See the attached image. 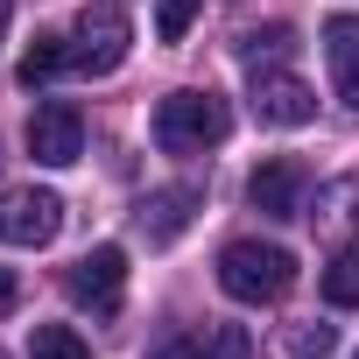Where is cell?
I'll list each match as a JSON object with an SVG mask.
<instances>
[{"label": "cell", "instance_id": "12", "mask_svg": "<svg viewBox=\"0 0 359 359\" xmlns=\"http://www.w3.org/2000/svg\"><path fill=\"white\" fill-rule=\"evenodd\" d=\"M324 303L331 310H352L359 303V247H338L324 261Z\"/></svg>", "mask_w": 359, "mask_h": 359}, {"label": "cell", "instance_id": "4", "mask_svg": "<svg viewBox=\"0 0 359 359\" xmlns=\"http://www.w3.org/2000/svg\"><path fill=\"white\" fill-rule=\"evenodd\" d=\"M64 296H71L78 310H92V317H113L120 296H127V254H120V247H92V254H78L71 275H64Z\"/></svg>", "mask_w": 359, "mask_h": 359}, {"label": "cell", "instance_id": "18", "mask_svg": "<svg viewBox=\"0 0 359 359\" xmlns=\"http://www.w3.org/2000/svg\"><path fill=\"white\" fill-rule=\"evenodd\" d=\"M148 359H205V338H162Z\"/></svg>", "mask_w": 359, "mask_h": 359}, {"label": "cell", "instance_id": "13", "mask_svg": "<svg viewBox=\"0 0 359 359\" xmlns=\"http://www.w3.org/2000/svg\"><path fill=\"white\" fill-rule=\"evenodd\" d=\"M289 50H296V36H289L282 22H275V29H247V36H240L247 71H268V64H275V57H289Z\"/></svg>", "mask_w": 359, "mask_h": 359}, {"label": "cell", "instance_id": "8", "mask_svg": "<svg viewBox=\"0 0 359 359\" xmlns=\"http://www.w3.org/2000/svg\"><path fill=\"white\" fill-rule=\"evenodd\" d=\"M198 205H205L198 184H169V191H148V198L134 205V226H141L148 247H169V240H184V226L198 219Z\"/></svg>", "mask_w": 359, "mask_h": 359}, {"label": "cell", "instance_id": "10", "mask_svg": "<svg viewBox=\"0 0 359 359\" xmlns=\"http://www.w3.org/2000/svg\"><path fill=\"white\" fill-rule=\"evenodd\" d=\"M324 64L345 106H359V15H331L324 22Z\"/></svg>", "mask_w": 359, "mask_h": 359}, {"label": "cell", "instance_id": "3", "mask_svg": "<svg viewBox=\"0 0 359 359\" xmlns=\"http://www.w3.org/2000/svg\"><path fill=\"white\" fill-rule=\"evenodd\" d=\"M127 43H134L127 15L113 8V0H92V8L78 15V29H71V71L106 78V71H120V64H127Z\"/></svg>", "mask_w": 359, "mask_h": 359}, {"label": "cell", "instance_id": "15", "mask_svg": "<svg viewBox=\"0 0 359 359\" xmlns=\"http://www.w3.org/2000/svg\"><path fill=\"white\" fill-rule=\"evenodd\" d=\"M198 8H205V0H162V8H155V36L162 43H184L191 22H198Z\"/></svg>", "mask_w": 359, "mask_h": 359}, {"label": "cell", "instance_id": "19", "mask_svg": "<svg viewBox=\"0 0 359 359\" xmlns=\"http://www.w3.org/2000/svg\"><path fill=\"white\" fill-rule=\"evenodd\" d=\"M15 303H22V282H15V268H0V317H8Z\"/></svg>", "mask_w": 359, "mask_h": 359}, {"label": "cell", "instance_id": "6", "mask_svg": "<svg viewBox=\"0 0 359 359\" xmlns=\"http://www.w3.org/2000/svg\"><path fill=\"white\" fill-rule=\"evenodd\" d=\"M303 191H310V169H303L296 155H268V162H254V176H247V205H254L261 219H303Z\"/></svg>", "mask_w": 359, "mask_h": 359}, {"label": "cell", "instance_id": "2", "mask_svg": "<svg viewBox=\"0 0 359 359\" xmlns=\"http://www.w3.org/2000/svg\"><path fill=\"white\" fill-rule=\"evenodd\" d=\"M233 127L226 99L219 92H169L155 106V148L162 155H198V148H219Z\"/></svg>", "mask_w": 359, "mask_h": 359}, {"label": "cell", "instance_id": "9", "mask_svg": "<svg viewBox=\"0 0 359 359\" xmlns=\"http://www.w3.org/2000/svg\"><path fill=\"white\" fill-rule=\"evenodd\" d=\"M254 113L268 127H310L317 120V92L289 71H254Z\"/></svg>", "mask_w": 359, "mask_h": 359}, {"label": "cell", "instance_id": "5", "mask_svg": "<svg viewBox=\"0 0 359 359\" xmlns=\"http://www.w3.org/2000/svg\"><path fill=\"white\" fill-rule=\"evenodd\" d=\"M57 226H64V198L57 191H36V184L0 191V247H50Z\"/></svg>", "mask_w": 359, "mask_h": 359}, {"label": "cell", "instance_id": "7", "mask_svg": "<svg viewBox=\"0 0 359 359\" xmlns=\"http://www.w3.org/2000/svg\"><path fill=\"white\" fill-rule=\"evenodd\" d=\"M29 155L50 162V169H71V162L85 155V113L64 106V99L36 106V120H29Z\"/></svg>", "mask_w": 359, "mask_h": 359}, {"label": "cell", "instance_id": "17", "mask_svg": "<svg viewBox=\"0 0 359 359\" xmlns=\"http://www.w3.org/2000/svg\"><path fill=\"white\" fill-rule=\"evenodd\" d=\"M331 345H338L331 324H296V331H289V352H296V359H331Z\"/></svg>", "mask_w": 359, "mask_h": 359}, {"label": "cell", "instance_id": "16", "mask_svg": "<svg viewBox=\"0 0 359 359\" xmlns=\"http://www.w3.org/2000/svg\"><path fill=\"white\" fill-rule=\"evenodd\" d=\"M205 359H254L247 324H212V331H205Z\"/></svg>", "mask_w": 359, "mask_h": 359}, {"label": "cell", "instance_id": "21", "mask_svg": "<svg viewBox=\"0 0 359 359\" xmlns=\"http://www.w3.org/2000/svg\"><path fill=\"white\" fill-rule=\"evenodd\" d=\"M352 359H359V352H352Z\"/></svg>", "mask_w": 359, "mask_h": 359}, {"label": "cell", "instance_id": "20", "mask_svg": "<svg viewBox=\"0 0 359 359\" xmlns=\"http://www.w3.org/2000/svg\"><path fill=\"white\" fill-rule=\"evenodd\" d=\"M8 22H15V0H0V43H8Z\"/></svg>", "mask_w": 359, "mask_h": 359}, {"label": "cell", "instance_id": "1", "mask_svg": "<svg viewBox=\"0 0 359 359\" xmlns=\"http://www.w3.org/2000/svg\"><path fill=\"white\" fill-rule=\"evenodd\" d=\"M296 282V254L289 247H268V240H233L219 254V289L233 303H282Z\"/></svg>", "mask_w": 359, "mask_h": 359}, {"label": "cell", "instance_id": "14", "mask_svg": "<svg viewBox=\"0 0 359 359\" xmlns=\"http://www.w3.org/2000/svg\"><path fill=\"white\" fill-rule=\"evenodd\" d=\"M29 359H92V345H85L71 324H36V338H29Z\"/></svg>", "mask_w": 359, "mask_h": 359}, {"label": "cell", "instance_id": "11", "mask_svg": "<svg viewBox=\"0 0 359 359\" xmlns=\"http://www.w3.org/2000/svg\"><path fill=\"white\" fill-rule=\"evenodd\" d=\"M57 71H71V36H36V43L22 50V85L36 92V85H50Z\"/></svg>", "mask_w": 359, "mask_h": 359}]
</instances>
